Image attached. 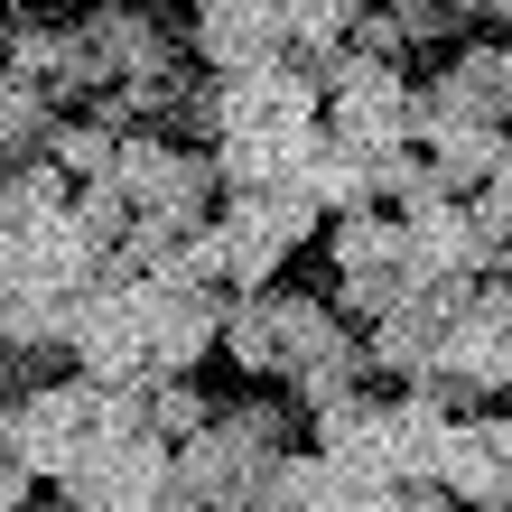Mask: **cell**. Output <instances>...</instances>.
Segmentation results:
<instances>
[{
	"mask_svg": "<svg viewBox=\"0 0 512 512\" xmlns=\"http://www.w3.org/2000/svg\"><path fill=\"white\" fill-rule=\"evenodd\" d=\"M326 261H336V280H382V270H410V224L391 215V205L336 215V224H326Z\"/></svg>",
	"mask_w": 512,
	"mask_h": 512,
	"instance_id": "obj_6",
	"label": "cell"
},
{
	"mask_svg": "<svg viewBox=\"0 0 512 512\" xmlns=\"http://www.w3.org/2000/svg\"><path fill=\"white\" fill-rule=\"evenodd\" d=\"M103 429V391L84 373H47V382H19L10 401V466H28L38 485H66L84 466V447Z\"/></svg>",
	"mask_w": 512,
	"mask_h": 512,
	"instance_id": "obj_1",
	"label": "cell"
},
{
	"mask_svg": "<svg viewBox=\"0 0 512 512\" xmlns=\"http://www.w3.org/2000/svg\"><path fill=\"white\" fill-rule=\"evenodd\" d=\"M326 131L354 140L364 159H382V149H410L419 140V84L401 66H382V56H336L326 66Z\"/></svg>",
	"mask_w": 512,
	"mask_h": 512,
	"instance_id": "obj_2",
	"label": "cell"
},
{
	"mask_svg": "<svg viewBox=\"0 0 512 512\" xmlns=\"http://www.w3.org/2000/svg\"><path fill=\"white\" fill-rule=\"evenodd\" d=\"M224 364L261 382V391H280V326H270V298H233V317H224Z\"/></svg>",
	"mask_w": 512,
	"mask_h": 512,
	"instance_id": "obj_9",
	"label": "cell"
},
{
	"mask_svg": "<svg viewBox=\"0 0 512 512\" xmlns=\"http://www.w3.org/2000/svg\"><path fill=\"white\" fill-rule=\"evenodd\" d=\"M75 215V177L56 159H19L10 168V196H0V224L10 233H38V224H66Z\"/></svg>",
	"mask_w": 512,
	"mask_h": 512,
	"instance_id": "obj_8",
	"label": "cell"
},
{
	"mask_svg": "<svg viewBox=\"0 0 512 512\" xmlns=\"http://www.w3.org/2000/svg\"><path fill=\"white\" fill-rule=\"evenodd\" d=\"M401 28H410V47H438V56H457L475 38V19L447 10V0H401Z\"/></svg>",
	"mask_w": 512,
	"mask_h": 512,
	"instance_id": "obj_12",
	"label": "cell"
},
{
	"mask_svg": "<svg viewBox=\"0 0 512 512\" xmlns=\"http://www.w3.org/2000/svg\"><path fill=\"white\" fill-rule=\"evenodd\" d=\"M503 280H512V261H503Z\"/></svg>",
	"mask_w": 512,
	"mask_h": 512,
	"instance_id": "obj_14",
	"label": "cell"
},
{
	"mask_svg": "<svg viewBox=\"0 0 512 512\" xmlns=\"http://www.w3.org/2000/svg\"><path fill=\"white\" fill-rule=\"evenodd\" d=\"M494 512H503V503H494Z\"/></svg>",
	"mask_w": 512,
	"mask_h": 512,
	"instance_id": "obj_15",
	"label": "cell"
},
{
	"mask_svg": "<svg viewBox=\"0 0 512 512\" xmlns=\"http://www.w3.org/2000/svg\"><path fill=\"white\" fill-rule=\"evenodd\" d=\"M447 122H494V131H512V38L475 28L457 56H438V66L419 75V140L447 131Z\"/></svg>",
	"mask_w": 512,
	"mask_h": 512,
	"instance_id": "obj_3",
	"label": "cell"
},
{
	"mask_svg": "<svg viewBox=\"0 0 512 512\" xmlns=\"http://www.w3.org/2000/svg\"><path fill=\"white\" fill-rule=\"evenodd\" d=\"M224 419V401L205 382H149V429H159L168 447H187V438H205Z\"/></svg>",
	"mask_w": 512,
	"mask_h": 512,
	"instance_id": "obj_11",
	"label": "cell"
},
{
	"mask_svg": "<svg viewBox=\"0 0 512 512\" xmlns=\"http://www.w3.org/2000/svg\"><path fill=\"white\" fill-rule=\"evenodd\" d=\"M438 485L457 494L466 512H494L503 503V485H512V410L457 419V438H447V457H438Z\"/></svg>",
	"mask_w": 512,
	"mask_h": 512,
	"instance_id": "obj_5",
	"label": "cell"
},
{
	"mask_svg": "<svg viewBox=\"0 0 512 512\" xmlns=\"http://www.w3.org/2000/svg\"><path fill=\"white\" fill-rule=\"evenodd\" d=\"M419 149L438 159L447 196H485V187H494V168L512 159V131H494V122H447V131H429Z\"/></svg>",
	"mask_w": 512,
	"mask_h": 512,
	"instance_id": "obj_7",
	"label": "cell"
},
{
	"mask_svg": "<svg viewBox=\"0 0 512 512\" xmlns=\"http://www.w3.org/2000/svg\"><path fill=\"white\" fill-rule=\"evenodd\" d=\"M56 131H66V103L47 84H0V140H10V168L19 159H47Z\"/></svg>",
	"mask_w": 512,
	"mask_h": 512,
	"instance_id": "obj_10",
	"label": "cell"
},
{
	"mask_svg": "<svg viewBox=\"0 0 512 512\" xmlns=\"http://www.w3.org/2000/svg\"><path fill=\"white\" fill-rule=\"evenodd\" d=\"M391 512H466V503L447 494V485H401V494H391Z\"/></svg>",
	"mask_w": 512,
	"mask_h": 512,
	"instance_id": "obj_13",
	"label": "cell"
},
{
	"mask_svg": "<svg viewBox=\"0 0 512 512\" xmlns=\"http://www.w3.org/2000/svg\"><path fill=\"white\" fill-rule=\"evenodd\" d=\"M187 47L205 75H261L289 66V0H205L187 19Z\"/></svg>",
	"mask_w": 512,
	"mask_h": 512,
	"instance_id": "obj_4",
	"label": "cell"
}]
</instances>
